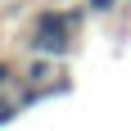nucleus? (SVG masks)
<instances>
[{
	"mask_svg": "<svg viewBox=\"0 0 131 131\" xmlns=\"http://www.w3.org/2000/svg\"><path fill=\"white\" fill-rule=\"evenodd\" d=\"M14 81V63H5V59H0V86H9Z\"/></svg>",
	"mask_w": 131,
	"mask_h": 131,
	"instance_id": "obj_2",
	"label": "nucleus"
},
{
	"mask_svg": "<svg viewBox=\"0 0 131 131\" xmlns=\"http://www.w3.org/2000/svg\"><path fill=\"white\" fill-rule=\"evenodd\" d=\"M86 5H91V14H113L118 0H86Z\"/></svg>",
	"mask_w": 131,
	"mask_h": 131,
	"instance_id": "obj_1",
	"label": "nucleus"
}]
</instances>
